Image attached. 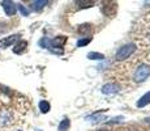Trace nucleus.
<instances>
[{
  "label": "nucleus",
  "mask_w": 150,
  "mask_h": 131,
  "mask_svg": "<svg viewBox=\"0 0 150 131\" xmlns=\"http://www.w3.org/2000/svg\"><path fill=\"white\" fill-rule=\"evenodd\" d=\"M134 50H136L134 43H127V45H124L123 47H120L119 50H117L115 58H116V60H124V59L131 57V55L134 52Z\"/></svg>",
  "instance_id": "f257e3e1"
},
{
  "label": "nucleus",
  "mask_w": 150,
  "mask_h": 131,
  "mask_svg": "<svg viewBox=\"0 0 150 131\" xmlns=\"http://www.w3.org/2000/svg\"><path fill=\"white\" fill-rule=\"evenodd\" d=\"M149 76H150V66L141 64V66H138L136 68V71H134L133 79L136 83H141V81H145Z\"/></svg>",
  "instance_id": "f03ea898"
},
{
  "label": "nucleus",
  "mask_w": 150,
  "mask_h": 131,
  "mask_svg": "<svg viewBox=\"0 0 150 131\" xmlns=\"http://www.w3.org/2000/svg\"><path fill=\"white\" fill-rule=\"evenodd\" d=\"M1 5H3V9H4L5 13H7V16H13L17 11V5L14 4L13 1H9V0L1 1Z\"/></svg>",
  "instance_id": "7ed1b4c3"
},
{
  "label": "nucleus",
  "mask_w": 150,
  "mask_h": 131,
  "mask_svg": "<svg viewBox=\"0 0 150 131\" xmlns=\"http://www.w3.org/2000/svg\"><path fill=\"white\" fill-rule=\"evenodd\" d=\"M120 91V87L115 83H108L102 87V93L103 94H115Z\"/></svg>",
  "instance_id": "20e7f679"
},
{
  "label": "nucleus",
  "mask_w": 150,
  "mask_h": 131,
  "mask_svg": "<svg viewBox=\"0 0 150 131\" xmlns=\"http://www.w3.org/2000/svg\"><path fill=\"white\" fill-rule=\"evenodd\" d=\"M18 37H20L18 34H13V36H9V37H7V38L0 39V49H7V47H9V46H12L13 43L18 39Z\"/></svg>",
  "instance_id": "39448f33"
},
{
  "label": "nucleus",
  "mask_w": 150,
  "mask_h": 131,
  "mask_svg": "<svg viewBox=\"0 0 150 131\" xmlns=\"http://www.w3.org/2000/svg\"><path fill=\"white\" fill-rule=\"evenodd\" d=\"M67 41V38L65 37H56L55 39L52 41H48V45L46 46V47H50L54 50V47H63V45H64V42Z\"/></svg>",
  "instance_id": "423d86ee"
},
{
  "label": "nucleus",
  "mask_w": 150,
  "mask_h": 131,
  "mask_svg": "<svg viewBox=\"0 0 150 131\" xmlns=\"http://www.w3.org/2000/svg\"><path fill=\"white\" fill-rule=\"evenodd\" d=\"M26 47H28V42H26V41H20V42H17L16 45H14L13 52H14V54H22V52L26 50Z\"/></svg>",
  "instance_id": "0eeeda50"
},
{
  "label": "nucleus",
  "mask_w": 150,
  "mask_h": 131,
  "mask_svg": "<svg viewBox=\"0 0 150 131\" xmlns=\"http://www.w3.org/2000/svg\"><path fill=\"white\" fill-rule=\"evenodd\" d=\"M148 104H150V92H148L146 94H144L142 97L137 101V107H144Z\"/></svg>",
  "instance_id": "6e6552de"
},
{
  "label": "nucleus",
  "mask_w": 150,
  "mask_h": 131,
  "mask_svg": "<svg viewBox=\"0 0 150 131\" xmlns=\"http://www.w3.org/2000/svg\"><path fill=\"white\" fill-rule=\"evenodd\" d=\"M48 1H46V0H39V1H33L31 3V8H33L34 11H41L45 5H47Z\"/></svg>",
  "instance_id": "1a4fd4ad"
},
{
  "label": "nucleus",
  "mask_w": 150,
  "mask_h": 131,
  "mask_svg": "<svg viewBox=\"0 0 150 131\" xmlns=\"http://www.w3.org/2000/svg\"><path fill=\"white\" fill-rule=\"evenodd\" d=\"M71 127V121L68 118H64L59 125V131H68Z\"/></svg>",
  "instance_id": "9d476101"
},
{
  "label": "nucleus",
  "mask_w": 150,
  "mask_h": 131,
  "mask_svg": "<svg viewBox=\"0 0 150 131\" xmlns=\"http://www.w3.org/2000/svg\"><path fill=\"white\" fill-rule=\"evenodd\" d=\"M50 107L51 106L47 101H41V102H39V109H41L42 113H48L50 112Z\"/></svg>",
  "instance_id": "9b49d317"
},
{
  "label": "nucleus",
  "mask_w": 150,
  "mask_h": 131,
  "mask_svg": "<svg viewBox=\"0 0 150 131\" xmlns=\"http://www.w3.org/2000/svg\"><path fill=\"white\" fill-rule=\"evenodd\" d=\"M88 58H89V59H100V60H102V59H105V55H103V54H99V52H89V54H88Z\"/></svg>",
  "instance_id": "f8f14e48"
},
{
  "label": "nucleus",
  "mask_w": 150,
  "mask_h": 131,
  "mask_svg": "<svg viewBox=\"0 0 150 131\" xmlns=\"http://www.w3.org/2000/svg\"><path fill=\"white\" fill-rule=\"evenodd\" d=\"M90 41H91V37H86V38L79 39V41H77V46H79V47H81V46H85V45H88Z\"/></svg>",
  "instance_id": "ddd939ff"
},
{
  "label": "nucleus",
  "mask_w": 150,
  "mask_h": 131,
  "mask_svg": "<svg viewBox=\"0 0 150 131\" xmlns=\"http://www.w3.org/2000/svg\"><path fill=\"white\" fill-rule=\"evenodd\" d=\"M17 8H18V11L21 12L22 16H29V9L28 8H25L22 4H17Z\"/></svg>",
  "instance_id": "4468645a"
},
{
  "label": "nucleus",
  "mask_w": 150,
  "mask_h": 131,
  "mask_svg": "<svg viewBox=\"0 0 150 131\" xmlns=\"http://www.w3.org/2000/svg\"><path fill=\"white\" fill-rule=\"evenodd\" d=\"M77 4H81V7H91V1H77Z\"/></svg>",
  "instance_id": "2eb2a0df"
},
{
  "label": "nucleus",
  "mask_w": 150,
  "mask_h": 131,
  "mask_svg": "<svg viewBox=\"0 0 150 131\" xmlns=\"http://www.w3.org/2000/svg\"><path fill=\"white\" fill-rule=\"evenodd\" d=\"M99 131H107V130H99Z\"/></svg>",
  "instance_id": "dca6fc26"
},
{
  "label": "nucleus",
  "mask_w": 150,
  "mask_h": 131,
  "mask_svg": "<svg viewBox=\"0 0 150 131\" xmlns=\"http://www.w3.org/2000/svg\"><path fill=\"white\" fill-rule=\"evenodd\" d=\"M146 121H149V122H150V118H149V119H146Z\"/></svg>",
  "instance_id": "f3484780"
}]
</instances>
